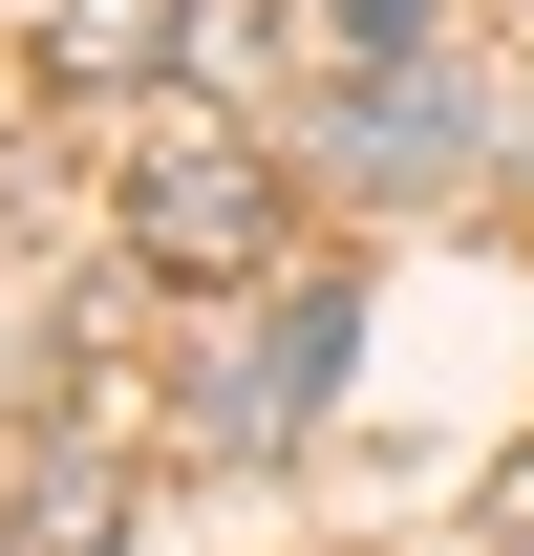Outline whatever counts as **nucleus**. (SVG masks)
Wrapping results in <instances>:
<instances>
[{"mask_svg": "<svg viewBox=\"0 0 534 556\" xmlns=\"http://www.w3.org/2000/svg\"><path fill=\"white\" fill-rule=\"evenodd\" d=\"M129 257H150V278H193V300H236V278H278V172H257L236 129L150 150V172H129Z\"/></svg>", "mask_w": 534, "mask_h": 556, "instance_id": "obj_1", "label": "nucleus"}, {"mask_svg": "<svg viewBox=\"0 0 534 556\" xmlns=\"http://www.w3.org/2000/svg\"><path fill=\"white\" fill-rule=\"evenodd\" d=\"M342 343H364V300H342V278H300V300H278V343L214 386V450H236V471H257V450H300V407L342 386Z\"/></svg>", "mask_w": 534, "mask_h": 556, "instance_id": "obj_2", "label": "nucleus"}, {"mask_svg": "<svg viewBox=\"0 0 534 556\" xmlns=\"http://www.w3.org/2000/svg\"><path fill=\"white\" fill-rule=\"evenodd\" d=\"M342 172H364V193H449V172H470V86H449V65L342 86Z\"/></svg>", "mask_w": 534, "mask_h": 556, "instance_id": "obj_3", "label": "nucleus"}, {"mask_svg": "<svg viewBox=\"0 0 534 556\" xmlns=\"http://www.w3.org/2000/svg\"><path fill=\"white\" fill-rule=\"evenodd\" d=\"M129 535V471H107V450H65V471L22 492V556H107Z\"/></svg>", "mask_w": 534, "mask_h": 556, "instance_id": "obj_4", "label": "nucleus"}, {"mask_svg": "<svg viewBox=\"0 0 534 556\" xmlns=\"http://www.w3.org/2000/svg\"><path fill=\"white\" fill-rule=\"evenodd\" d=\"M171 22H193V0H65V22H43V43H65V65H86V86H129V65H150V43H171Z\"/></svg>", "mask_w": 534, "mask_h": 556, "instance_id": "obj_5", "label": "nucleus"}, {"mask_svg": "<svg viewBox=\"0 0 534 556\" xmlns=\"http://www.w3.org/2000/svg\"><path fill=\"white\" fill-rule=\"evenodd\" d=\"M0 556H22V535H0Z\"/></svg>", "mask_w": 534, "mask_h": 556, "instance_id": "obj_6", "label": "nucleus"}]
</instances>
